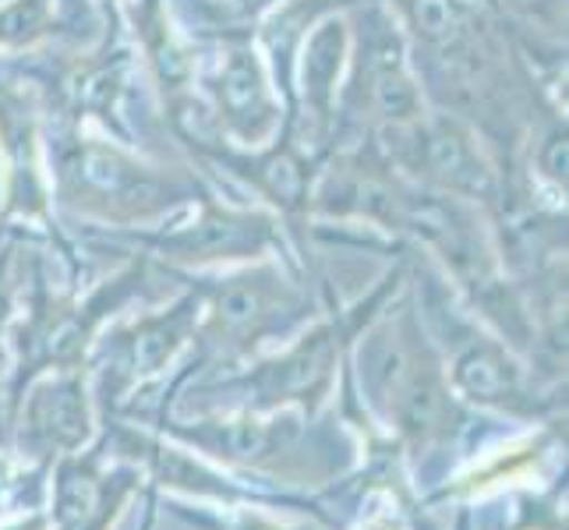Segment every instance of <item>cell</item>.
Masks as SVG:
<instances>
[{"label": "cell", "instance_id": "obj_10", "mask_svg": "<svg viewBox=\"0 0 569 530\" xmlns=\"http://www.w3.org/2000/svg\"><path fill=\"white\" fill-rule=\"evenodd\" d=\"M199 329V304L191 290L178 287L173 298L152 301L113 319L89 353V382L100 418H113L163 386L184 364Z\"/></svg>", "mask_w": 569, "mask_h": 530}, {"label": "cell", "instance_id": "obj_6", "mask_svg": "<svg viewBox=\"0 0 569 530\" xmlns=\"http://www.w3.org/2000/svg\"><path fill=\"white\" fill-rule=\"evenodd\" d=\"M86 241L110 244L131 254H142L160 272H216L248 266L259 259H287L301 266L287 227L269 209L248 199H227L212 181L194 194L188 206L170 212L167 220L139 227V230H89L82 227Z\"/></svg>", "mask_w": 569, "mask_h": 530}, {"label": "cell", "instance_id": "obj_2", "mask_svg": "<svg viewBox=\"0 0 569 530\" xmlns=\"http://www.w3.org/2000/svg\"><path fill=\"white\" fill-rule=\"evenodd\" d=\"M368 248L397 254L368 293L355 301H340L332 287H326V304L316 319L280 347L254 358L227 376H206L202 392H227V410H251V414H277V410H298L305 421H316L326 403L337 397L343 364L350 347L365 332V326L407 287V254L400 241L368 238Z\"/></svg>", "mask_w": 569, "mask_h": 530}, {"label": "cell", "instance_id": "obj_9", "mask_svg": "<svg viewBox=\"0 0 569 530\" xmlns=\"http://www.w3.org/2000/svg\"><path fill=\"white\" fill-rule=\"evenodd\" d=\"M347 26L350 53L332 124V152L403 131L431 107L410 43L386 0H358L347 8Z\"/></svg>", "mask_w": 569, "mask_h": 530}, {"label": "cell", "instance_id": "obj_13", "mask_svg": "<svg viewBox=\"0 0 569 530\" xmlns=\"http://www.w3.org/2000/svg\"><path fill=\"white\" fill-rule=\"evenodd\" d=\"M100 436L89 368H61L36 376L8 414V449L29 463L53 467L82 453Z\"/></svg>", "mask_w": 569, "mask_h": 530}, {"label": "cell", "instance_id": "obj_19", "mask_svg": "<svg viewBox=\"0 0 569 530\" xmlns=\"http://www.w3.org/2000/svg\"><path fill=\"white\" fill-rule=\"evenodd\" d=\"M167 509L194 530H319L308 520H283L280 513H272V506L262 502H167Z\"/></svg>", "mask_w": 569, "mask_h": 530}, {"label": "cell", "instance_id": "obj_21", "mask_svg": "<svg viewBox=\"0 0 569 530\" xmlns=\"http://www.w3.org/2000/svg\"><path fill=\"white\" fill-rule=\"evenodd\" d=\"M47 492H50V467L29 463L22 457H14L11 449H0V523L43 509Z\"/></svg>", "mask_w": 569, "mask_h": 530}, {"label": "cell", "instance_id": "obj_11", "mask_svg": "<svg viewBox=\"0 0 569 530\" xmlns=\"http://www.w3.org/2000/svg\"><path fill=\"white\" fill-rule=\"evenodd\" d=\"M178 146L191 156L202 173H220L241 191V199L269 209L287 227L293 248L308 269H319L311 259V188L326 160L311 152L298 131L283 121V128L262 146H233L216 134H181Z\"/></svg>", "mask_w": 569, "mask_h": 530}, {"label": "cell", "instance_id": "obj_14", "mask_svg": "<svg viewBox=\"0 0 569 530\" xmlns=\"http://www.w3.org/2000/svg\"><path fill=\"white\" fill-rule=\"evenodd\" d=\"M121 32L134 57V68L160 103L163 121L184 131L194 121V71H199V39L184 18L173 11V0H124Z\"/></svg>", "mask_w": 569, "mask_h": 530}, {"label": "cell", "instance_id": "obj_24", "mask_svg": "<svg viewBox=\"0 0 569 530\" xmlns=\"http://www.w3.org/2000/svg\"><path fill=\"white\" fill-rule=\"evenodd\" d=\"M223 4H233V8H254L251 0H223Z\"/></svg>", "mask_w": 569, "mask_h": 530}, {"label": "cell", "instance_id": "obj_16", "mask_svg": "<svg viewBox=\"0 0 569 530\" xmlns=\"http://www.w3.org/2000/svg\"><path fill=\"white\" fill-rule=\"evenodd\" d=\"M559 442H562L559 421L535 424L527 436H520L513 442H502L485 460H475V467L463 470V474H457L453 481H446L428 502L453 499L460 506H470V502H478V499L492 496V492H502L506 484L523 481L527 474H535V470L556 453Z\"/></svg>", "mask_w": 569, "mask_h": 530}, {"label": "cell", "instance_id": "obj_1", "mask_svg": "<svg viewBox=\"0 0 569 530\" xmlns=\"http://www.w3.org/2000/svg\"><path fill=\"white\" fill-rule=\"evenodd\" d=\"M347 368L368 418L403 449L407 467L446 453L470 424L407 287L365 326Z\"/></svg>", "mask_w": 569, "mask_h": 530}, {"label": "cell", "instance_id": "obj_20", "mask_svg": "<svg viewBox=\"0 0 569 530\" xmlns=\"http://www.w3.org/2000/svg\"><path fill=\"white\" fill-rule=\"evenodd\" d=\"M22 238L0 241V449H8V386H11V326L22 290Z\"/></svg>", "mask_w": 569, "mask_h": 530}, {"label": "cell", "instance_id": "obj_5", "mask_svg": "<svg viewBox=\"0 0 569 530\" xmlns=\"http://www.w3.org/2000/svg\"><path fill=\"white\" fill-rule=\"evenodd\" d=\"M403 244V241H400ZM407 290L436 340L446 379L467 410H488L520 424H548L566 414V382H548L509 347L499 332L478 322L418 248L403 244Z\"/></svg>", "mask_w": 569, "mask_h": 530}, {"label": "cell", "instance_id": "obj_17", "mask_svg": "<svg viewBox=\"0 0 569 530\" xmlns=\"http://www.w3.org/2000/svg\"><path fill=\"white\" fill-rule=\"evenodd\" d=\"M358 0H272L266 8L251 11V36L259 43L266 64L272 71L283 103L290 107V71L305 36L316 29L326 14L355 8Z\"/></svg>", "mask_w": 569, "mask_h": 530}, {"label": "cell", "instance_id": "obj_12", "mask_svg": "<svg viewBox=\"0 0 569 530\" xmlns=\"http://www.w3.org/2000/svg\"><path fill=\"white\" fill-rule=\"evenodd\" d=\"M371 146L410 184L475 202L485 212L496 206L502 191V167L496 152L485 146L475 128L449 110L428 107L425 117H418L410 128L392 131Z\"/></svg>", "mask_w": 569, "mask_h": 530}, {"label": "cell", "instance_id": "obj_4", "mask_svg": "<svg viewBox=\"0 0 569 530\" xmlns=\"http://www.w3.org/2000/svg\"><path fill=\"white\" fill-rule=\"evenodd\" d=\"M199 304L191 358L199 376H227L301 332L326 304L329 280L287 259H259L216 272H163Z\"/></svg>", "mask_w": 569, "mask_h": 530}, {"label": "cell", "instance_id": "obj_23", "mask_svg": "<svg viewBox=\"0 0 569 530\" xmlns=\"http://www.w3.org/2000/svg\"><path fill=\"white\" fill-rule=\"evenodd\" d=\"M449 530H475V517H470V506H460L457 509V520Z\"/></svg>", "mask_w": 569, "mask_h": 530}, {"label": "cell", "instance_id": "obj_22", "mask_svg": "<svg viewBox=\"0 0 569 530\" xmlns=\"http://www.w3.org/2000/svg\"><path fill=\"white\" fill-rule=\"evenodd\" d=\"M142 499H146V517H142V527H139V530H152L156 513H160V509H156V502H160V492H152V488H146Z\"/></svg>", "mask_w": 569, "mask_h": 530}, {"label": "cell", "instance_id": "obj_8", "mask_svg": "<svg viewBox=\"0 0 569 530\" xmlns=\"http://www.w3.org/2000/svg\"><path fill=\"white\" fill-rule=\"evenodd\" d=\"M212 22L191 36L199 39L194 71V121L181 134H216L233 146H262L287 121V103L251 36V11L216 0Z\"/></svg>", "mask_w": 569, "mask_h": 530}, {"label": "cell", "instance_id": "obj_3", "mask_svg": "<svg viewBox=\"0 0 569 530\" xmlns=\"http://www.w3.org/2000/svg\"><path fill=\"white\" fill-rule=\"evenodd\" d=\"M47 149L57 212L89 230L152 227L209 184L194 163H160L100 128L47 124Z\"/></svg>", "mask_w": 569, "mask_h": 530}, {"label": "cell", "instance_id": "obj_15", "mask_svg": "<svg viewBox=\"0 0 569 530\" xmlns=\"http://www.w3.org/2000/svg\"><path fill=\"white\" fill-rule=\"evenodd\" d=\"M146 492L139 467L107 457L100 442L50 467V530H113L124 506Z\"/></svg>", "mask_w": 569, "mask_h": 530}, {"label": "cell", "instance_id": "obj_18", "mask_svg": "<svg viewBox=\"0 0 569 530\" xmlns=\"http://www.w3.org/2000/svg\"><path fill=\"white\" fill-rule=\"evenodd\" d=\"M74 36L64 0H0V57L61 47Z\"/></svg>", "mask_w": 569, "mask_h": 530}, {"label": "cell", "instance_id": "obj_7", "mask_svg": "<svg viewBox=\"0 0 569 530\" xmlns=\"http://www.w3.org/2000/svg\"><path fill=\"white\" fill-rule=\"evenodd\" d=\"M22 238L50 248L71 283H86L82 241L53 202L47 110L22 57H0V241Z\"/></svg>", "mask_w": 569, "mask_h": 530}]
</instances>
